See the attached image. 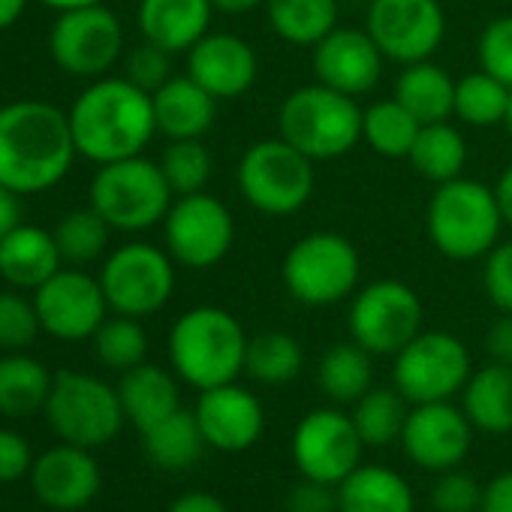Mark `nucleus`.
I'll return each instance as SVG.
<instances>
[{
    "mask_svg": "<svg viewBox=\"0 0 512 512\" xmlns=\"http://www.w3.org/2000/svg\"><path fill=\"white\" fill-rule=\"evenodd\" d=\"M79 157L70 115L46 100L0 106V184L19 196L58 187Z\"/></svg>",
    "mask_w": 512,
    "mask_h": 512,
    "instance_id": "1",
    "label": "nucleus"
},
{
    "mask_svg": "<svg viewBox=\"0 0 512 512\" xmlns=\"http://www.w3.org/2000/svg\"><path fill=\"white\" fill-rule=\"evenodd\" d=\"M67 115L79 157L97 166L142 154L157 133L151 94L127 76L94 79Z\"/></svg>",
    "mask_w": 512,
    "mask_h": 512,
    "instance_id": "2",
    "label": "nucleus"
},
{
    "mask_svg": "<svg viewBox=\"0 0 512 512\" xmlns=\"http://www.w3.org/2000/svg\"><path fill=\"white\" fill-rule=\"evenodd\" d=\"M247 341L250 338L229 311L217 305H199L175 320L169 332V359L184 383L196 389H214L235 383V377L244 371Z\"/></svg>",
    "mask_w": 512,
    "mask_h": 512,
    "instance_id": "3",
    "label": "nucleus"
},
{
    "mask_svg": "<svg viewBox=\"0 0 512 512\" xmlns=\"http://www.w3.org/2000/svg\"><path fill=\"white\" fill-rule=\"evenodd\" d=\"M425 229L446 260H485V253L500 241L503 229L494 187L464 175L437 184L434 196L428 199Z\"/></svg>",
    "mask_w": 512,
    "mask_h": 512,
    "instance_id": "4",
    "label": "nucleus"
},
{
    "mask_svg": "<svg viewBox=\"0 0 512 512\" xmlns=\"http://www.w3.org/2000/svg\"><path fill=\"white\" fill-rule=\"evenodd\" d=\"M362 118L365 109L356 97L314 82L287 94L278 109V130L293 148L323 163L350 154L362 142Z\"/></svg>",
    "mask_w": 512,
    "mask_h": 512,
    "instance_id": "5",
    "label": "nucleus"
},
{
    "mask_svg": "<svg viewBox=\"0 0 512 512\" xmlns=\"http://www.w3.org/2000/svg\"><path fill=\"white\" fill-rule=\"evenodd\" d=\"M235 184L250 208L269 217H290L311 202L317 172L308 154L278 136L253 142L241 154Z\"/></svg>",
    "mask_w": 512,
    "mask_h": 512,
    "instance_id": "6",
    "label": "nucleus"
},
{
    "mask_svg": "<svg viewBox=\"0 0 512 512\" xmlns=\"http://www.w3.org/2000/svg\"><path fill=\"white\" fill-rule=\"evenodd\" d=\"M91 208L103 214V220L118 232H145L172 208V187L160 169V163L145 154L124 157L115 163H103L91 181Z\"/></svg>",
    "mask_w": 512,
    "mask_h": 512,
    "instance_id": "7",
    "label": "nucleus"
},
{
    "mask_svg": "<svg viewBox=\"0 0 512 512\" xmlns=\"http://www.w3.org/2000/svg\"><path fill=\"white\" fill-rule=\"evenodd\" d=\"M287 293L308 308H329L356 293L362 260L356 244L341 232H308L281 263Z\"/></svg>",
    "mask_w": 512,
    "mask_h": 512,
    "instance_id": "8",
    "label": "nucleus"
},
{
    "mask_svg": "<svg viewBox=\"0 0 512 512\" xmlns=\"http://www.w3.org/2000/svg\"><path fill=\"white\" fill-rule=\"evenodd\" d=\"M46 419L64 443L94 449L118 437L127 416L118 389L100 377L82 371H58L46 401Z\"/></svg>",
    "mask_w": 512,
    "mask_h": 512,
    "instance_id": "9",
    "label": "nucleus"
},
{
    "mask_svg": "<svg viewBox=\"0 0 512 512\" xmlns=\"http://www.w3.org/2000/svg\"><path fill=\"white\" fill-rule=\"evenodd\" d=\"M106 302L121 317H151L175 293V260L169 250L145 241L121 244L112 250L100 272Z\"/></svg>",
    "mask_w": 512,
    "mask_h": 512,
    "instance_id": "10",
    "label": "nucleus"
},
{
    "mask_svg": "<svg viewBox=\"0 0 512 512\" xmlns=\"http://www.w3.org/2000/svg\"><path fill=\"white\" fill-rule=\"evenodd\" d=\"M49 55L76 79H103L124 55L121 19L103 4L64 10L52 25Z\"/></svg>",
    "mask_w": 512,
    "mask_h": 512,
    "instance_id": "11",
    "label": "nucleus"
},
{
    "mask_svg": "<svg viewBox=\"0 0 512 512\" xmlns=\"http://www.w3.org/2000/svg\"><path fill=\"white\" fill-rule=\"evenodd\" d=\"M422 302L404 281L383 278L362 287L350 305V335L371 356H395L422 332Z\"/></svg>",
    "mask_w": 512,
    "mask_h": 512,
    "instance_id": "12",
    "label": "nucleus"
},
{
    "mask_svg": "<svg viewBox=\"0 0 512 512\" xmlns=\"http://www.w3.org/2000/svg\"><path fill=\"white\" fill-rule=\"evenodd\" d=\"M163 238L178 266L202 272L226 260L235 244V220L217 196L199 190L172 202L163 217Z\"/></svg>",
    "mask_w": 512,
    "mask_h": 512,
    "instance_id": "13",
    "label": "nucleus"
},
{
    "mask_svg": "<svg viewBox=\"0 0 512 512\" xmlns=\"http://www.w3.org/2000/svg\"><path fill=\"white\" fill-rule=\"evenodd\" d=\"M470 353L449 332H419L404 350L395 353V389L413 401H449L464 392L470 380Z\"/></svg>",
    "mask_w": 512,
    "mask_h": 512,
    "instance_id": "14",
    "label": "nucleus"
},
{
    "mask_svg": "<svg viewBox=\"0 0 512 512\" xmlns=\"http://www.w3.org/2000/svg\"><path fill=\"white\" fill-rule=\"evenodd\" d=\"M368 34L395 64L428 61L446 37V13L437 0H371Z\"/></svg>",
    "mask_w": 512,
    "mask_h": 512,
    "instance_id": "15",
    "label": "nucleus"
},
{
    "mask_svg": "<svg viewBox=\"0 0 512 512\" xmlns=\"http://www.w3.org/2000/svg\"><path fill=\"white\" fill-rule=\"evenodd\" d=\"M362 437L353 425V416L320 407L311 410L293 434V458L305 479H317L326 485H341L356 467L362 455Z\"/></svg>",
    "mask_w": 512,
    "mask_h": 512,
    "instance_id": "16",
    "label": "nucleus"
},
{
    "mask_svg": "<svg viewBox=\"0 0 512 512\" xmlns=\"http://www.w3.org/2000/svg\"><path fill=\"white\" fill-rule=\"evenodd\" d=\"M34 305L43 332L70 344L94 338L109 311L100 278L79 269L55 272L40 290H34Z\"/></svg>",
    "mask_w": 512,
    "mask_h": 512,
    "instance_id": "17",
    "label": "nucleus"
},
{
    "mask_svg": "<svg viewBox=\"0 0 512 512\" xmlns=\"http://www.w3.org/2000/svg\"><path fill=\"white\" fill-rule=\"evenodd\" d=\"M470 440L473 425L467 413L449 401L413 404L401 431L407 458L425 470H452L467 458Z\"/></svg>",
    "mask_w": 512,
    "mask_h": 512,
    "instance_id": "18",
    "label": "nucleus"
},
{
    "mask_svg": "<svg viewBox=\"0 0 512 512\" xmlns=\"http://www.w3.org/2000/svg\"><path fill=\"white\" fill-rule=\"evenodd\" d=\"M311 64H314L317 82H323L341 94L362 97L377 88V82L383 76L386 55L380 52V46L374 43L368 28L338 25L332 34H326L314 46Z\"/></svg>",
    "mask_w": 512,
    "mask_h": 512,
    "instance_id": "19",
    "label": "nucleus"
},
{
    "mask_svg": "<svg viewBox=\"0 0 512 512\" xmlns=\"http://www.w3.org/2000/svg\"><path fill=\"white\" fill-rule=\"evenodd\" d=\"M196 422L205 434V443L220 452H244L263 434L266 410L250 389L238 383H223L202 389L196 401Z\"/></svg>",
    "mask_w": 512,
    "mask_h": 512,
    "instance_id": "20",
    "label": "nucleus"
},
{
    "mask_svg": "<svg viewBox=\"0 0 512 512\" xmlns=\"http://www.w3.org/2000/svg\"><path fill=\"white\" fill-rule=\"evenodd\" d=\"M187 76L199 82L214 100H235L247 94L260 76L256 49L235 34H205L187 52Z\"/></svg>",
    "mask_w": 512,
    "mask_h": 512,
    "instance_id": "21",
    "label": "nucleus"
},
{
    "mask_svg": "<svg viewBox=\"0 0 512 512\" xmlns=\"http://www.w3.org/2000/svg\"><path fill=\"white\" fill-rule=\"evenodd\" d=\"M31 488L52 509L61 512L82 509L100 491V464L82 446L73 443L55 446L34 461Z\"/></svg>",
    "mask_w": 512,
    "mask_h": 512,
    "instance_id": "22",
    "label": "nucleus"
},
{
    "mask_svg": "<svg viewBox=\"0 0 512 512\" xmlns=\"http://www.w3.org/2000/svg\"><path fill=\"white\" fill-rule=\"evenodd\" d=\"M61 266L64 256L49 229L19 223L0 241V278L16 290H40Z\"/></svg>",
    "mask_w": 512,
    "mask_h": 512,
    "instance_id": "23",
    "label": "nucleus"
},
{
    "mask_svg": "<svg viewBox=\"0 0 512 512\" xmlns=\"http://www.w3.org/2000/svg\"><path fill=\"white\" fill-rule=\"evenodd\" d=\"M211 0H139V31L166 52H190L211 25Z\"/></svg>",
    "mask_w": 512,
    "mask_h": 512,
    "instance_id": "24",
    "label": "nucleus"
},
{
    "mask_svg": "<svg viewBox=\"0 0 512 512\" xmlns=\"http://www.w3.org/2000/svg\"><path fill=\"white\" fill-rule=\"evenodd\" d=\"M157 133L166 139H202L217 118V103L190 76H172L151 94Z\"/></svg>",
    "mask_w": 512,
    "mask_h": 512,
    "instance_id": "25",
    "label": "nucleus"
},
{
    "mask_svg": "<svg viewBox=\"0 0 512 512\" xmlns=\"http://www.w3.org/2000/svg\"><path fill=\"white\" fill-rule=\"evenodd\" d=\"M413 488L407 479L380 464H359L338 485V512H413Z\"/></svg>",
    "mask_w": 512,
    "mask_h": 512,
    "instance_id": "26",
    "label": "nucleus"
},
{
    "mask_svg": "<svg viewBox=\"0 0 512 512\" xmlns=\"http://www.w3.org/2000/svg\"><path fill=\"white\" fill-rule=\"evenodd\" d=\"M118 398H121L124 416L139 431H148L151 425H157L166 416H172L175 410H181L178 383L172 380V374L163 371L160 365H148V362L124 371V377L118 383Z\"/></svg>",
    "mask_w": 512,
    "mask_h": 512,
    "instance_id": "27",
    "label": "nucleus"
},
{
    "mask_svg": "<svg viewBox=\"0 0 512 512\" xmlns=\"http://www.w3.org/2000/svg\"><path fill=\"white\" fill-rule=\"evenodd\" d=\"M395 100L407 112H413L419 124L449 121L455 109V79L443 67H437L431 58L404 64L395 82Z\"/></svg>",
    "mask_w": 512,
    "mask_h": 512,
    "instance_id": "28",
    "label": "nucleus"
},
{
    "mask_svg": "<svg viewBox=\"0 0 512 512\" xmlns=\"http://www.w3.org/2000/svg\"><path fill=\"white\" fill-rule=\"evenodd\" d=\"M464 413L485 434L512 431V365L491 362L470 374L464 386Z\"/></svg>",
    "mask_w": 512,
    "mask_h": 512,
    "instance_id": "29",
    "label": "nucleus"
},
{
    "mask_svg": "<svg viewBox=\"0 0 512 512\" xmlns=\"http://www.w3.org/2000/svg\"><path fill=\"white\" fill-rule=\"evenodd\" d=\"M55 374L25 353L0 356V413L4 416H31L46 410Z\"/></svg>",
    "mask_w": 512,
    "mask_h": 512,
    "instance_id": "30",
    "label": "nucleus"
},
{
    "mask_svg": "<svg viewBox=\"0 0 512 512\" xmlns=\"http://www.w3.org/2000/svg\"><path fill=\"white\" fill-rule=\"evenodd\" d=\"M407 160L425 181L446 184L452 178H461L467 166V139L449 121L422 124Z\"/></svg>",
    "mask_w": 512,
    "mask_h": 512,
    "instance_id": "31",
    "label": "nucleus"
},
{
    "mask_svg": "<svg viewBox=\"0 0 512 512\" xmlns=\"http://www.w3.org/2000/svg\"><path fill=\"white\" fill-rule=\"evenodd\" d=\"M266 16L284 43L314 49L338 28V0H266Z\"/></svg>",
    "mask_w": 512,
    "mask_h": 512,
    "instance_id": "32",
    "label": "nucleus"
},
{
    "mask_svg": "<svg viewBox=\"0 0 512 512\" xmlns=\"http://www.w3.org/2000/svg\"><path fill=\"white\" fill-rule=\"evenodd\" d=\"M142 443H145V455L163 470L193 467L208 446L196 422V413H187V410H175L163 422L142 431Z\"/></svg>",
    "mask_w": 512,
    "mask_h": 512,
    "instance_id": "33",
    "label": "nucleus"
},
{
    "mask_svg": "<svg viewBox=\"0 0 512 512\" xmlns=\"http://www.w3.org/2000/svg\"><path fill=\"white\" fill-rule=\"evenodd\" d=\"M371 377V353L356 341L329 347L317 368V383L335 404H356L371 389Z\"/></svg>",
    "mask_w": 512,
    "mask_h": 512,
    "instance_id": "34",
    "label": "nucleus"
},
{
    "mask_svg": "<svg viewBox=\"0 0 512 512\" xmlns=\"http://www.w3.org/2000/svg\"><path fill=\"white\" fill-rule=\"evenodd\" d=\"M305 365V350L302 344L287 335V332H260L247 341V356H244V371L266 386H284L299 377Z\"/></svg>",
    "mask_w": 512,
    "mask_h": 512,
    "instance_id": "35",
    "label": "nucleus"
},
{
    "mask_svg": "<svg viewBox=\"0 0 512 512\" xmlns=\"http://www.w3.org/2000/svg\"><path fill=\"white\" fill-rule=\"evenodd\" d=\"M419 121L413 112H407L395 97L392 100H377L365 109L362 118V139L371 145L374 154L389 157V160H404L410 157V148L419 136Z\"/></svg>",
    "mask_w": 512,
    "mask_h": 512,
    "instance_id": "36",
    "label": "nucleus"
},
{
    "mask_svg": "<svg viewBox=\"0 0 512 512\" xmlns=\"http://www.w3.org/2000/svg\"><path fill=\"white\" fill-rule=\"evenodd\" d=\"M509 97H512L509 85H503L500 79H494L485 70H473L455 82L452 115H458L470 127H497L506 121Z\"/></svg>",
    "mask_w": 512,
    "mask_h": 512,
    "instance_id": "37",
    "label": "nucleus"
},
{
    "mask_svg": "<svg viewBox=\"0 0 512 512\" xmlns=\"http://www.w3.org/2000/svg\"><path fill=\"white\" fill-rule=\"evenodd\" d=\"M407 413V398L398 389H368L353 407V425L365 446H386L401 437Z\"/></svg>",
    "mask_w": 512,
    "mask_h": 512,
    "instance_id": "38",
    "label": "nucleus"
},
{
    "mask_svg": "<svg viewBox=\"0 0 512 512\" xmlns=\"http://www.w3.org/2000/svg\"><path fill=\"white\" fill-rule=\"evenodd\" d=\"M52 232H55V241L61 247L64 263L88 266L106 253L112 226L103 220V214L97 208L88 205V208H76V211L64 214Z\"/></svg>",
    "mask_w": 512,
    "mask_h": 512,
    "instance_id": "39",
    "label": "nucleus"
},
{
    "mask_svg": "<svg viewBox=\"0 0 512 512\" xmlns=\"http://www.w3.org/2000/svg\"><path fill=\"white\" fill-rule=\"evenodd\" d=\"M160 169H163L172 193L187 196V193L205 190V184L211 181V172H214V160H211L208 148L202 145V139H169V145L160 157Z\"/></svg>",
    "mask_w": 512,
    "mask_h": 512,
    "instance_id": "40",
    "label": "nucleus"
},
{
    "mask_svg": "<svg viewBox=\"0 0 512 512\" xmlns=\"http://www.w3.org/2000/svg\"><path fill=\"white\" fill-rule=\"evenodd\" d=\"M94 350H97V359L106 368L130 371V368L145 362V356H148V335H145V329L139 326L136 317H121L118 314V317L106 320L97 329Z\"/></svg>",
    "mask_w": 512,
    "mask_h": 512,
    "instance_id": "41",
    "label": "nucleus"
},
{
    "mask_svg": "<svg viewBox=\"0 0 512 512\" xmlns=\"http://www.w3.org/2000/svg\"><path fill=\"white\" fill-rule=\"evenodd\" d=\"M43 332L34 299L28 302L19 293H0V350H28Z\"/></svg>",
    "mask_w": 512,
    "mask_h": 512,
    "instance_id": "42",
    "label": "nucleus"
},
{
    "mask_svg": "<svg viewBox=\"0 0 512 512\" xmlns=\"http://www.w3.org/2000/svg\"><path fill=\"white\" fill-rule=\"evenodd\" d=\"M476 58L479 70L491 73L494 79L512 88V16H500L482 28Z\"/></svg>",
    "mask_w": 512,
    "mask_h": 512,
    "instance_id": "43",
    "label": "nucleus"
},
{
    "mask_svg": "<svg viewBox=\"0 0 512 512\" xmlns=\"http://www.w3.org/2000/svg\"><path fill=\"white\" fill-rule=\"evenodd\" d=\"M124 76L139 85L142 91L154 94L160 85H166L172 79V52L154 46V43H142L136 49L127 52L124 58Z\"/></svg>",
    "mask_w": 512,
    "mask_h": 512,
    "instance_id": "44",
    "label": "nucleus"
},
{
    "mask_svg": "<svg viewBox=\"0 0 512 512\" xmlns=\"http://www.w3.org/2000/svg\"><path fill=\"white\" fill-rule=\"evenodd\" d=\"M431 506L437 512H476L482 506V488L473 476L449 470L434 482Z\"/></svg>",
    "mask_w": 512,
    "mask_h": 512,
    "instance_id": "45",
    "label": "nucleus"
},
{
    "mask_svg": "<svg viewBox=\"0 0 512 512\" xmlns=\"http://www.w3.org/2000/svg\"><path fill=\"white\" fill-rule=\"evenodd\" d=\"M485 293L500 314H512V241H497L485 253Z\"/></svg>",
    "mask_w": 512,
    "mask_h": 512,
    "instance_id": "46",
    "label": "nucleus"
},
{
    "mask_svg": "<svg viewBox=\"0 0 512 512\" xmlns=\"http://www.w3.org/2000/svg\"><path fill=\"white\" fill-rule=\"evenodd\" d=\"M34 452L31 443L16 431H0V482H13L22 476H31Z\"/></svg>",
    "mask_w": 512,
    "mask_h": 512,
    "instance_id": "47",
    "label": "nucleus"
},
{
    "mask_svg": "<svg viewBox=\"0 0 512 512\" xmlns=\"http://www.w3.org/2000/svg\"><path fill=\"white\" fill-rule=\"evenodd\" d=\"M287 509L290 512H338V494L326 482L305 479L302 485L290 491Z\"/></svg>",
    "mask_w": 512,
    "mask_h": 512,
    "instance_id": "48",
    "label": "nucleus"
},
{
    "mask_svg": "<svg viewBox=\"0 0 512 512\" xmlns=\"http://www.w3.org/2000/svg\"><path fill=\"white\" fill-rule=\"evenodd\" d=\"M479 512H512V470L494 476L485 485Z\"/></svg>",
    "mask_w": 512,
    "mask_h": 512,
    "instance_id": "49",
    "label": "nucleus"
},
{
    "mask_svg": "<svg viewBox=\"0 0 512 512\" xmlns=\"http://www.w3.org/2000/svg\"><path fill=\"white\" fill-rule=\"evenodd\" d=\"M485 347H488V353H491L494 362L512 365V314H503V317L488 329Z\"/></svg>",
    "mask_w": 512,
    "mask_h": 512,
    "instance_id": "50",
    "label": "nucleus"
},
{
    "mask_svg": "<svg viewBox=\"0 0 512 512\" xmlns=\"http://www.w3.org/2000/svg\"><path fill=\"white\" fill-rule=\"evenodd\" d=\"M169 512H229V509L220 503V497L208 491H187L169 506Z\"/></svg>",
    "mask_w": 512,
    "mask_h": 512,
    "instance_id": "51",
    "label": "nucleus"
},
{
    "mask_svg": "<svg viewBox=\"0 0 512 512\" xmlns=\"http://www.w3.org/2000/svg\"><path fill=\"white\" fill-rule=\"evenodd\" d=\"M22 223V205H19V193H13L10 187L0 184V241H4L7 232H13Z\"/></svg>",
    "mask_w": 512,
    "mask_h": 512,
    "instance_id": "52",
    "label": "nucleus"
},
{
    "mask_svg": "<svg viewBox=\"0 0 512 512\" xmlns=\"http://www.w3.org/2000/svg\"><path fill=\"white\" fill-rule=\"evenodd\" d=\"M494 196H497V205H500V214H503V223L512 226V166H506L494 184Z\"/></svg>",
    "mask_w": 512,
    "mask_h": 512,
    "instance_id": "53",
    "label": "nucleus"
},
{
    "mask_svg": "<svg viewBox=\"0 0 512 512\" xmlns=\"http://www.w3.org/2000/svg\"><path fill=\"white\" fill-rule=\"evenodd\" d=\"M214 13H226V16H244L266 7V0H211Z\"/></svg>",
    "mask_w": 512,
    "mask_h": 512,
    "instance_id": "54",
    "label": "nucleus"
},
{
    "mask_svg": "<svg viewBox=\"0 0 512 512\" xmlns=\"http://www.w3.org/2000/svg\"><path fill=\"white\" fill-rule=\"evenodd\" d=\"M28 10V0H0V34L10 31Z\"/></svg>",
    "mask_w": 512,
    "mask_h": 512,
    "instance_id": "55",
    "label": "nucleus"
},
{
    "mask_svg": "<svg viewBox=\"0 0 512 512\" xmlns=\"http://www.w3.org/2000/svg\"><path fill=\"white\" fill-rule=\"evenodd\" d=\"M40 4L64 13V10H73V7H88V4H103V0H40Z\"/></svg>",
    "mask_w": 512,
    "mask_h": 512,
    "instance_id": "56",
    "label": "nucleus"
},
{
    "mask_svg": "<svg viewBox=\"0 0 512 512\" xmlns=\"http://www.w3.org/2000/svg\"><path fill=\"white\" fill-rule=\"evenodd\" d=\"M503 127H506V133H509V139H512V97H509V112H506V121H503Z\"/></svg>",
    "mask_w": 512,
    "mask_h": 512,
    "instance_id": "57",
    "label": "nucleus"
}]
</instances>
